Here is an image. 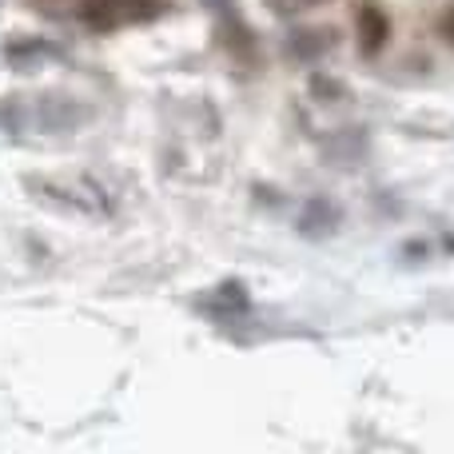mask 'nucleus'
I'll use <instances>...</instances> for the list:
<instances>
[{
	"label": "nucleus",
	"mask_w": 454,
	"mask_h": 454,
	"mask_svg": "<svg viewBox=\"0 0 454 454\" xmlns=\"http://www.w3.org/2000/svg\"><path fill=\"white\" fill-rule=\"evenodd\" d=\"M351 28H355V40H359L363 56L367 60H375L379 52H383L387 44H391L395 36V20L391 12H387L383 4H375V0H363L359 8L351 12Z\"/></svg>",
	"instance_id": "obj_1"
},
{
	"label": "nucleus",
	"mask_w": 454,
	"mask_h": 454,
	"mask_svg": "<svg viewBox=\"0 0 454 454\" xmlns=\"http://www.w3.org/2000/svg\"><path fill=\"white\" fill-rule=\"evenodd\" d=\"M80 108L72 100H60V96H48V100H40L36 104V124L44 128V132H72V128L80 124Z\"/></svg>",
	"instance_id": "obj_2"
},
{
	"label": "nucleus",
	"mask_w": 454,
	"mask_h": 454,
	"mask_svg": "<svg viewBox=\"0 0 454 454\" xmlns=\"http://www.w3.org/2000/svg\"><path fill=\"white\" fill-rule=\"evenodd\" d=\"M4 56L12 64H32V60H48V56H52V48L40 44V40H20V44H8Z\"/></svg>",
	"instance_id": "obj_3"
},
{
	"label": "nucleus",
	"mask_w": 454,
	"mask_h": 454,
	"mask_svg": "<svg viewBox=\"0 0 454 454\" xmlns=\"http://www.w3.org/2000/svg\"><path fill=\"white\" fill-rule=\"evenodd\" d=\"M24 128H28V116H24V108L16 100H0V132L4 136H20Z\"/></svg>",
	"instance_id": "obj_4"
},
{
	"label": "nucleus",
	"mask_w": 454,
	"mask_h": 454,
	"mask_svg": "<svg viewBox=\"0 0 454 454\" xmlns=\"http://www.w3.org/2000/svg\"><path fill=\"white\" fill-rule=\"evenodd\" d=\"M434 32H439L442 44L454 48V0H447V4H442V12L434 16Z\"/></svg>",
	"instance_id": "obj_5"
}]
</instances>
